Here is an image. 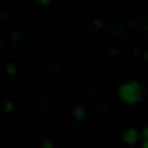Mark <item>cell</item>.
<instances>
[{
  "label": "cell",
  "instance_id": "6da1fadb",
  "mask_svg": "<svg viewBox=\"0 0 148 148\" xmlns=\"http://www.w3.org/2000/svg\"><path fill=\"white\" fill-rule=\"evenodd\" d=\"M144 96H146V89L139 81H124L118 87V98L129 107H137L144 100Z\"/></svg>",
  "mask_w": 148,
  "mask_h": 148
},
{
  "label": "cell",
  "instance_id": "7a4b0ae2",
  "mask_svg": "<svg viewBox=\"0 0 148 148\" xmlns=\"http://www.w3.org/2000/svg\"><path fill=\"white\" fill-rule=\"evenodd\" d=\"M139 142H142V131H139L137 126H126V129L122 131V144H126V146H137Z\"/></svg>",
  "mask_w": 148,
  "mask_h": 148
},
{
  "label": "cell",
  "instance_id": "3957f363",
  "mask_svg": "<svg viewBox=\"0 0 148 148\" xmlns=\"http://www.w3.org/2000/svg\"><path fill=\"white\" fill-rule=\"evenodd\" d=\"M85 116H87V111H85V107H74V109H72V118H74V120H85Z\"/></svg>",
  "mask_w": 148,
  "mask_h": 148
},
{
  "label": "cell",
  "instance_id": "277c9868",
  "mask_svg": "<svg viewBox=\"0 0 148 148\" xmlns=\"http://www.w3.org/2000/svg\"><path fill=\"white\" fill-rule=\"evenodd\" d=\"M139 148H148V124L142 129V142H139Z\"/></svg>",
  "mask_w": 148,
  "mask_h": 148
},
{
  "label": "cell",
  "instance_id": "5b68a950",
  "mask_svg": "<svg viewBox=\"0 0 148 148\" xmlns=\"http://www.w3.org/2000/svg\"><path fill=\"white\" fill-rule=\"evenodd\" d=\"M5 72L9 74V76H15V74H18V68H15V63H9V65L5 68Z\"/></svg>",
  "mask_w": 148,
  "mask_h": 148
},
{
  "label": "cell",
  "instance_id": "8992f818",
  "mask_svg": "<svg viewBox=\"0 0 148 148\" xmlns=\"http://www.w3.org/2000/svg\"><path fill=\"white\" fill-rule=\"evenodd\" d=\"M13 111H15V105H13V102H5V113H7V116H11Z\"/></svg>",
  "mask_w": 148,
  "mask_h": 148
},
{
  "label": "cell",
  "instance_id": "52a82bcc",
  "mask_svg": "<svg viewBox=\"0 0 148 148\" xmlns=\"http://www.w3.org/2000/svg\"><path fill=\"white\" fill-rule=\"evenodd\" d=\"M52 0H35V5H39V7H48Z\"/></svg>",
  "mask_w": 148,
  "mask_h": 148
},
{
  "label": "cell",
  "instance_id": "ba28073f",
  "mask_svg": "<svg viewBox=\"0 0 148 148\" xmlns=\"http://www.w3.org/2000/svg\"><path fill=\"white\" fill-rule=\"evenodd\" d=\"M42 148H55V144H52V142H48V139H46V142L42 144Z\"/></svg>",
  "mask_w": 148,
  "mask_h": 148
},
{
  "label": "cell",
  "instance_id": "9c48e42d",
  "mask_svg": "<svg viewBox=\"0 0 148 148\" xmlns=\"http://www.w3.org/2000/svg\"><path fill=\"white\" fill-rule=\"evenodd\" d=\"M11 39H13V42H20V39H22V35H20V33H13V35H11Z\"/></svg>",
  "mask_w": 148,
  "mask_h": 148
}]
</instances>
